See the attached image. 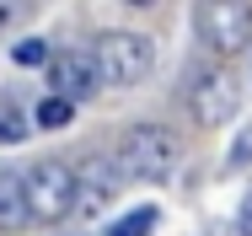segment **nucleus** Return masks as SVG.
<instances>
[{"mask_svg":"<svg viewBox=\"0 0 252 236\" xmlns=\"http://www.w3.org/2000/svg\"><path fill=\"white\" fill-rule=\"evenodd\" d=\"M193 27H199L204 48L215 54H242L252 43V5L247 0H204L193 11Z\"/></svg>","mask_w":252,"mask_h":236,"instance_id":"obj_3","label":"nucleus"},{"mask_svg":"<svg viewBox=\"0 0 252 236\" xmlns=\"http://www.w3.org/2000/svg\"><path fill=\"white\" fill-rule=\"evenodd\" d=\"M236 107H242V86H236L231 70H204L199 81H193V92H188V113H193L199 129H220V124H231Z\"/></svg>","mask_w":252,"mask_h":236,"instance_id":"obj_5","label":"nucleus"},{"mask_svg":"<svg viewBox=\"0 0 252 236\" xmlns=\"http://www.w3.org/2000/svg\"><path fill=\"white\" fill-rule=\"evenodd\" d=\"M225 161H231L236 172H247V167H252V124L236 135V140H231V156H225Z\"/></svg>","mask_w":252,"mask_h":236,"instance_id":"obj_13","label":"nucleus"},{"mask_svg":"<svg viewBox=\"0 0 252 236\" xmlns=\"http://www.w3.org/2000/svg\"><path fill=\"white\" fill-rule=\"evenodd\" d=\"M32 226V209H27V188H22V172H5L0 177V231H27Z\"/></svg>","mask_w":252,"mask_h":236,"instance_id":"obj_8","label":"nucleus"},{"mask_svg":"<svg viewBox=\"0 0 252 236\" xmlns=\"http://www.w3.org/2000/svg\"><path fill=\"white\" fill-rule=\"evenodd\" d=\"M11 59H16V65H49L54 54H49V43H43V38H27V43L11 48Z\"/></svg>","mask_w":252,"mask_h":236,"instance_id":"obj_12","label":"nucleus"},{"mask_svg":"<svg viewBox=\"0 0 252 236\" xmlns=\"http://www.w3.org/2000/svg\"><path fill=\"white\" fill-rule=\"evenodd\" d=\"M22 188H27V209L32 220H64L75 209V172L64 161H38L22 172Z\"/></svg>","mask_w":252,"mask_h":236,"instance_id":"obj_4","label":"nucleus"},{"mask_svg":"<svg viewBox=\"0 0 252 236\" xmlns=\"http://www.w3.org/2000/svg\"><path fill=\"white\" fill-rule=\"evenodd\" d=\"M156 215H161L156 204H140V209H129V215H124L107 236H151V231H156Z\"/></svg>","mask_w":252,"mask_h":236,"instance_id":"obj_9","label":"nucleus"},{"mask_svg":"<svg viewBox=\"0 0 252 236\" xmlns=\"http://www.w3.org/2000/svg\"><path fill=\"white\" fill-rule=\"evenodd\" d=\"M70 118H75V107H70V102H59V97H43V102H38V113H32V124H38V129H64Z\"/></svg>","mask_w":252,"mask_h":236,"instance_id":"obj_11","label":"nucleus"},{"mask_svg":"<svg viewBox=\"0 0 252 236\" xmlns=\"http://www.w3.org/2000/svg\"><path fill=\"white\" fill-rule=\"evenodd\" d=\"M118 188H124V167H118V156H86L81 172H75V209L92 215V209H102V204H113Z\"/></svg>","mask_w":252,"mask_h":236,"instance_id":"obj_6","label":"nucleus"},{"mask_svg":"<svg viewBox=\"0 0 252 236\" xmlns=\"http://www.w3.org/2000/svg\"><path fill=\"white\" fill-rule=\"evenodd\" d=\"M236 226H242V236H252V193L242 199V220H236Z\"/></svg>","mask_w":252,"mask_h":236,"instance_id":"obj_14","label":"nucleus"},{"mask_svg":"<svg viewBox=\"0 0 252 236\" xmlns=\"http://www.w3.org/2000/svg\"><path fill=\"white\" fill-rule=\"evenodd\" d=\"M49 86L59 102H81V97L97 92V70H92V54H81V48H64V54H54L49 59Z\"/></svg>","mask_w":252,"mask_h":236,"instance_id":"obj_7","label":"nucleus"},{"mask_svg":"<svg viewBox=\"0 0 252 236\" xmlns=\"http://www.w3.org/2000/svg\"><path fill=\"white\" fill-rule=\"evenodd\" d=\"M32 135V118L22 107H0V145H22Z\"/></svg>","mask_w":252,"mask_h":236,"instance_id":"obj_10","label":"nucleus"},{"mask_svg":"<svg viewBox=\"0 0 252 236\" xmlns=\"http://www.w3.org/2000/svg\"><path fill=\"white\" fill-rule=\"evenodd\" d=\"M92 70L102 86H140L156 70V43L145 33H102L92 43Z\"/></svg>","mask_w":252,"mask_h":236,"instance_id":"obj_1","label":"nucleus"},{"mask_svg":"<svg viewBox=\"0 0 252 236\" xmlns=\"http://www.w3.org/2000/svg\"><path fill=\"white\" fill-rule=\"evenodd\" d=\"M177 161H183V145H177V135H166L161 124H134V129L124 135V145H118L124 177L166 183V177L177 172Z\"/></svg>","mask_w":252,"mask_h":236,"instance_id":"obj_2","label":"nucleus"}]
</instances>
